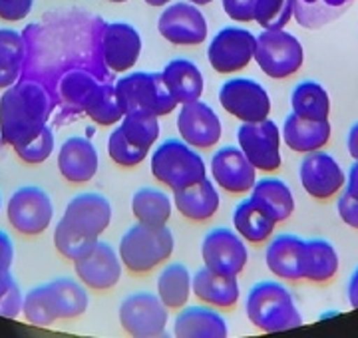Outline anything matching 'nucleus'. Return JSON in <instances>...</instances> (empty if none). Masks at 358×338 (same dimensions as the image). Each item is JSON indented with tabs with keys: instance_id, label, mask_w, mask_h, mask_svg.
<instances>
[{
	"instance_id": "7c9ffc66",
	"label": "nucleus",
	"mask_w": 358,
	"mask_h": 338,
	"mask_svg": "<svg viewBox=\"0 0 358 338\" xmlns=\"http://www.w3.org/2000/svg\"><path fill=\"white\" fill-rule=\"evenodd\" d=\"M84 114L98 126L110 128L120 124L126 116V108L120 98V94L115 90V84L112 82H102L98 84V88L90 94L86 102L82 105Z\"/></svg>"
},
{
	"instance_id": "864d4df0",
	"label": "nucleus",
	"mask_w": 358,
	"mask_h": 338,
	"mask_svg": "<svg viewBox=\"0 0 358 338\" xmlns=\"http://www.w3.org/2000/svg\"><path fill=\"white\" fill-rule=\"evenodd\" d=\"M108 2H128V0H108Z\"/></svg>"
},
{
	"instance_id": "7ed1b4c3",
	"label": "nucleus",
	"mask_w": 358,
	"mask_h": 338,
	"mask_svg": "<svg viewBox=\"0 0 358 338\" xmlns=\"http://www.w3.org/2000/svg\"><path fill=\"white\" fill-rule=\"evenodd\" d=\"M245 312L251 325L263 332H282L303 326V314L291 291L277 281H261L251 286L245 299Z\"/></svg>"
},
{
	"instance_id": "ddd939ff",
	"label": "nucleus",
	"mask_w": 358,
	"mask_h": 338,
	"mask_svg": "<svg viewBox=\"0 0 358 338\" xmlns=\"http://www.w3.org/2000/svg\"><path fill=\"white\" fill-rule=\"evenodd\" d=\"M201 257L209 271L237 277L239 273H243L245 265L249 260V251L245 245V239L237 231L227 227H217L203 237Z\"/></svg>"
},
{
	"instance_id": "6e6552de",
	"label": "nucleus",
	"mask_w": 358,
	"mask_h": 338,
	"mask_svg": "<svg viewBox=\"0 0 358 338\" xmlns=\"http://www.w3.org/2000/svg\"><path fill=\"white\" fill-rule=\"evenodd\" d=\"M6 217L20 235H42L50 227L54 217L52 197L36 185H26L16 189L6 205Z\"/></svg>"
},
{
	"instance_id": "bb28decb",
	"label": "nucleus",
	"mask_w": 358,
	"mask_h": 338,
	"mask_svg": "<svg viewBox=\"0 0 358 338\" xmlns=\"http://www.w3.org/2000/svg\"><path fill=\"white\" fill-rule=\"evenodd\" d=\"M173 335L181 338H225L229 326L219 312L205 307H187L178 314Z\"/></svg>"
},
{
	"instance_id": "a878e982",
	"label": "nucleus",
	"mask_w": 358,
	"mask_h": 338,
	"mask_svg": "<svg viewBox=\"0 0 358 338\" xmlns=\"http://www.w3.org/2000/svg\"><path fill=\"white\" fill-rule=\"evenodd\" d=\"M173 203L178 211L189 221H207L219 209V193L215 183L205 177L192 187L173 191Z\"/></svg>"
},
{
	"instance_id": "39448f33",
	"label": "nucleus",
	"mask_w": 358,
	"mask_h": 338,
	"mask_svg": "<svg viewBox=\"0 0 358 338\" xmlns=\"http://www.w3.org/2000/svg\"><path fill=\"white\" fill-rule=\"evenodd\" d=\"M152 175L171 191L192 187L207 177L203 157L183 140H166L152 156Z\"/></svg>"
},
{
	"instance_id": "4468645a",
	"label": "nucleus",
	"mask_w": 358,
	"mask_h": 338,
	"mask_svg": "<svg viewBox=\"0 0 358 338\" xmlns=\"http://www.w3.org/2000/svg\"><path fill=\"white\" fill-rule=\"evenodd\" d=\"M301 185L317 201H327L338 196L346 185V173L341 163L327 152H310L299 168Z\"/></svg>"
},
{
	"instance_id": "e433bc0d",
	"label": "nucleus",
	"mask_w": 358,
	"mask_h": 338,
	"mask_svg": "<svg viewBox=\"0 0 358 338\" xmlns=\"http://www.w3.org/2000/svg\"><path fill=\"white\" fill-rule=\"evenodd\" d=\"M131 213L143 225H167L171 217V199L154 187H141L131 197Z\"/></svg>"
},
{
	"instance_id": "f704fd0d",
	"label": "nucleus",
	"mask_w": 358,
	"mask_h": 338,
	"mask_svg": "<svg viewBox=\"0 0 358 338\" xmlns=\"http://www.w3.org/2000/svg\"><path fill=\"white\" fill-rule=\"evenodd\" d=\"M355 0H294V20L308 30L327 27L341 18Z\"/></svg>"
},
{
	"instance_id": "b1692460",
	"label": "nucleus",
	"mask_w": 358,
	"mask_h": 338,
	"mask_svg": "<svg viewBox=\"0 0 358 338\" xmlns=\"http://www.w3.org/2000/svg\"><path fill=\"white\" fill-rule=\"evenodd\" d=\"M167 91L178 105L197 102L203 96V74L195 62L187 58H176L162 72Z\"/></svg>"
},
{
	"instance_id": "20e7f679",
	"label": "nucleus",
	"mask_w": 358,
	"mask_h": 338,
	"mask_svg": "<svg viewBox=\"0 0 358 338\" xmlns=\"http://www.w3.org/2000/svg\"><path fill=\"white\" fill-rule=\"evenodd\" d=\"M176 239L167 225H131L124 237L120 239L117 255L122 265L136 274H143L154 271L164 260H167L173 253Z\"/></svg>"
},
{
	"instance_id": "a18cd8bd",
	"label": "nucleus",
	"mask_w": 358,
	"mask_h": 338,
	"mask_svg": "<svg viewBox=\"0 0 358 338\" xmlns=\"http://www.w3.org/2000/svg\"><path fill=\"white\" fill-rule=\"evenodd\" d=\"M34 0H0V18L6 22H20L32 13Z\"/></svg>"
},
{
	"instance_id": "f3484780",
	"label": "nucleus",
	"mask_w": 358,
	"mask_h": 338,
	"mask_svg": "<svg viewBox=\"0 0 358 338\" xmlns=\"http://www.w3.org/2000/svg\"><path fill=\"white\" fill-rule=\"evenodd\" d=\"M179 138L195 149H211L223 133L215 110L201 100L181 105L178 116Z\"/></svg>"
},
{
	"instance_id": "5701e85b",
	"label": "nucleus",
	"mask_w": 358,
	"mask_h": 338,
	"mask_svg": "<svg viewBox=\"0 0 358 338\" xmlns=\"http://www.w3.org/2000/svg\"><path fill=\"white\" fill-rule=\"evenodd\" d=\"M331 131L333 128L329 119L313 122V119L299 117L291 112L285 117L281 140L287 143L289 149H293L296 154H310V152H319L329 143Z\"/></svg>"
},
{
	"instance_id": "c9c22d12",
	"label": "nucleus",
	"mask_w": 358,
	"mask_h": 338,
	"mask_svg": "<svg viewBox=\"0 0 358 338\" xmlns=\"http://www.w3.org/2000/svg\"><path fill=\"white\" fill-rule=\"evenodd\" d=\"M193 277L181 263H171L157 277V297L167 309H183L192 295Z\"/></svg>"
},
{
	"instance_id": "a19ab883",
	"label": "nucleus",
	"mask_w": 358,
	"mask_h": 338,
	"mask_svg": "<svg viewBox=\"0 0 358 338\" xmlns=\"http://www.w3.org/2000/svg\"><path fill=\"white\" fill-rule=\"evenodd\" d=\"M13 149L14 154L20 157L24 163H28V166L44 163L52 156V152H54V133H52V128L46 124L36 138H32L30 142L22 143V145H16Z\"/></svg>"
},
{
	"instance_id": "473e14b6",
	"label": "nucleus",
	"mask_w": 358,
	"mask_h": 338,
	"mask_svg": "<svg viewBox=\"0 0 358 338\" xmlns=\"http://www.w3.org/2000/svg\"><path fill=\"white\" fill-rule=\"evenodd\" d=\"M291 110L293 114L313 122H322L331 116V98L327 88L315 82L305 80L299 86H294L291 94Z\"/></svg>"
},
{
	"instance_id": "cd10ccee",
	"label": "nucleus",
	"mask_w": 358,
	"mask_h": 338,
	"mask_svg": "<svg viewBox=\"0 0 358 338\" xmlns=\"http://www.w3.org/2000/svg\"><path fill=\"white\" fill-rule=\"evenodd\" d=\"M46 295L56 321L76 318L88 309V293L84 285H80L74 279L60 277L46 283Z\"/></svg>"
},
{
	"instance_id": "2eb2a0df",
	"label": "nucleus",
	"mask_w": 358,
	"mask_h": 338,
	"mask_svg": "<svg viewBox=\"0 0 358 338\" xmlns=\"http://www.w3.org/2000/svg\"><path fill=\"white\" fill-rule=\"evenodd\" d=\"M157 32L173 46H197L207 38L203 13L187 0L167 6L157 18Z\"/></svg>"
},
{
	"instance_id": "c85d7f7f",
	"label": "nucleus",
	"mask_w": 358,
	"mask_h": 338,
	"mask_svg": "<svg viewBox=\"0 0 358 338\" xmlns=\"http://www.w3.org/2000/svg\"><path fill=\"white\" fill-rule=\"evenodd\" d=\"M251 199L267 213L275 223L287 221L294 213V196L291 187L282 179L265 177L251 189Z\"/></svg>"
},
{
	"instance_id": "58836bf2",
	"label": "nucleus",
	"mask_w": 358,
	"mask_h": 338,
	"mask_svg": "<svg viewBox=\"0 0 358 338\" xmlns=\"http://www.w3.org/2000/svg\"><path fill=\"white\" fill-rule=\"evenodd\" d=\"M108 156L114 161L115 166H122V168H136L140 166L141 161L148 157L145 149L136 147L134 143L128 142V138L124 135L122 128L117 126L110 138H108Z\"/></svg>"
},
{
	"instance_id": "0eeeda50",
	"label": "nucleus",
	"mask_w": 358,
	"mask_h": 338,
	"mask_svg": "<svg viewBox=\"0 0 358 338\" xmlns=\"http://www.w3.org/2000/svg\"><path fill=\"white\" fill-rule=\"evenodd\" d=\"M126 114L129 112H150L157 117L171 114L178 104L167 91L164 76L157 72H131L115 82Z\"/></svg>"
},
{
	"instance_id": "ea45409f",
	"label": "nucleus",
	"mask_w": 358,
	"mask_h": 338,
	"mask_svg": "<svg viewBox=\"0 0 358 338\" xmlns=\"http://www.w3.org/2000/svg\"><path fill=\"white\" fill-rule=\"evenodd\" d=\"M22 314L30 325L50 326L56 323L50 309V300L46 295V285L34 286L24 295V304H22Z\"/></svg>"
},
{
	"instance_id": "dca6fc26",
	"label": "nucleus",
	"mask_w": 358,
	"mask_h": 338,
	"mask_svg": "<svg viewBox=\"0 0 358 338\" xmlns=\"http://www.w3.org/2000/svg\"><path fill=\"white\" fill-rule=\"evenodd\" d=\"M100 52L103 64L112 74L128 72L140 60V32L128 22H103Z\"/></svg>"
},
{
	"instance_id": "5fc2aeb1",
	"label": "nucleus",
	"mask_w": 358,
	"mask_h": 338,
	"mask_svg": "<svg viewBox=\"0 0 358 338\" xmlns=\"http://www.w3.org/2000/svg\"><path fill=\"white\" fill-rule=\"evenodd\" d=\"M0 209H2V197H0Z\"/></svg>"
},
{
	"instance_id": "79ce46f5",
	"label": "nucleus",
	"mask_w": 358,
	"mask_h": 338,
	"mask_svg": "<svg viewBox=\"0 0 358 338\" xmlns=\"http://www.w3.org/2000/svg\"><path fill=\"white\" fill-rule=\"evenodd\" d=\"M14 260V243L10 235L0 229V295L6 293V288L14 283V277L10 274Z\"/></svg>"
},
{
	"instance_id": "8fccbe9b",
	"label": "nucleus",
	"mask_w": 358,
	"mask_h": 338,
	"mask_svg": "<svg viewBox=\"0 0 358 338\" xmlns=\"http://www.w3.org/2000/svg\"><path fill=\"white\" fill-rule=\"evenodd\" d=\"M346 145H348V154H350V157H352L355 161H358V122L350 128V131H348Z\"/></svg>"
},
{
	"instance_id": "f03ea898",
	"label": "nucleus",
	"mask_w": 358,
	"mask_h": 338,
	"mask_svg": "<svg viewBox=\"0 0 358 338\" xmlns=\"http://www.w3.org/2000/svg\"><path fill=\"white\" fill-rule=\"evenodd\" d=\"M112 203L102 193H80L64 209L54 229V245L64 259L78 260L92 253L100 235L110 227Z\"/></svg>"
},
{
	"instance_id": "412c9836",
	"label": "nucleus",
	"mask_w": 358,
	"mask_h": 338,
	"mask_svg": "<svg viewBox=\"0 0 358 338\" xmlns=\"http://www.w3.org/2000/svg\"><path fill=\"white\" fill-rule=\"evenodd\" d=\"M303 253H305V239L291 233H281L268 243L265 251V263L268 271L282 281H301Z\"/></svg>"
},
{
	"instance_id": "393cba45",
	"label": "nucleus",
	"mask_w": 358,
	"mask_h": 338,
	"mask_svg": "<svg viewBox=\"0 0 358 338\" xmlns=\"http://www.w3.org/2000/svg\"><path fill=\"white\" fill-rule=\"evenodd\" d=\"M192 293H195V297L199 300L217 309H233L241 297L237 277L213 273L207 267L199 269L193 277Z\"/></svg>"
},
{
	"instance_id": "f8f14e48",
	"label": "nucleus",
	"mask_w": 358,
	"mask_h": 338,
	"mask_svg": "<svg viewBox=\"0 0 358 338\" xmlns=\"http://www.w3.org/2000/svg\"><path fill=\"white\" fill-rule=\"evenodd\" d=\"M219 104L241 124L263 122L271 114V98L267 90L251 78L227 80L219 88Z\"/></svg>"
},
{
	"instance_id": "4c0bfd02",
	"label": "nucleus",
	"mask_w": 358,
	"mask_h": 338,
	"mask_svg": "<svg viewBox=\"0 0 358 338\" xmlns=\"http://www.w3.org/2000/svg\"><path fill=\"white\" fill-rule=\"evenodd\" d=\"M120 128L129 143L150 152L159 138V119L150 112H129L120 122Z\"/></svg>"
},
{
	"instance_id": "4be33fe9",
	"label": "nucleus",
	"mask_w": 358,
	"mask_h": 338,
	"mask_svg": "<svg viewBox=\"0 0 358 338\" xmlns=\"http://www.w3.org/2000/svg\"><path fill=\"white\" fill-rule=\"evenodd\" d=\"M110 76L112 72H103L94 66H74L56 78L54 90L66 105L82 110L86 98L98 88V84L110 82Z\"/></svg>"
},
{
	"instance_id": "9b49d317",
	"label": "nucleus",
	"mask_w": 358,
	"mask_h": 338,
	"mask_svg": "<svg viewBox=\"0 0 358 338\" xmlns=\"http://www.w3.org/2000/svg\"><path fill=\"white\" fill-rule=\"evenodd\" d=\"M237 142L245 157L259 171L271 173L281 168V130L273 119L267 117L255 124H241Z\"/></svg>"
},
{
	"instance_id": "603ef678",
	"label": "nucleus",
	"mask_w": 358,
	"mask_h": 338,
	"mask_svg": "<svg viewBox=\"0 0 358 338\" xmlns=\"http://www.w3.org/2000/svg\"><path fill=\"white\" fill-rule=\"evenodd\" d=\"M187 2H192L195 6H205V4H211L213 0H187Z\"/></svg>"
},
{
	"instance_id": "3c124183",
	"label": "nucleus",
	"mask_w": 358,
	"mask_h": 338,
	"mask_svg": "<svg viewBox=\"0 0 358 338\" xmlns=\"http://www.w3.org/2000/svg\"><path fill=\"white\" fill-rule=\"evenodd\" d=\"M148 6H166V4H169L171 0H143Z\"/></svg>"
},
{
	"instance_id": "c03bdc74",
	"label": "nucleus",
	"mask_w": 358,
	"mask_h": 338,
	"mask_svg": "<svg viewBox=\"0 0 358 338\" xmlns=\"http://www.w3.org/2000/svg\"><path fill=\"white\" fill-rule=\"evenodd\" d=\"M223 10L235 22H255L257 0H221Z\"/></svg>"
},
{
	"instance_id": "37998d69",
	"label": "nucleus",
	"mask_w": 358,
	"mask_h": 338,
	"mask_svg": "<svg viewBox=\"0 0 358 338\" xmlns=\"http://www.w3.org/2000/svg\"><path fill=\"white\" fill-rule=\"evenodd\" d=\"M24 295L20 293V286L14 281L13 285L6 288V293L0 295V316L4 318H16L22 312Z\"/></svg>"
},
{
	"instance_id": "423d86ee",
	"label": "nucleus",
	"mask_w": 358,
	"mask_h": 338,
	"mask_svg": "<svg viewBox=\"0 0 358 338\" xmlns=\"http://www.w3.org/2000/svg\"><path fill=\"white\" fill-rule=\"evenodd\" d=\"M261 72L273 80L291 78L305 62V48L294 34L282 30H263L257 36L255 58Z\"/></svg>"
},
{
	"instance_id": "72a5a7b5",
	"label": "nucleus",
	"mask_w": 358,
	"mask_h": 338,
	"mask_svg": "<svg viewBox=\"0 0 358 338\" xmlns=\"http://www.w3.org/2000/svg\"><path fill=\"white\" fill-rule=\"evenodd\" d=\"M24 36L13 28L0 30V90L16 84L24 70Z\"/></svg>"
},
{
	"instance_id": "49530a36",
	"label": "nucleus",
	"mask_w": 358,
	"mask_h": 338,
	"mask_svg": "<svg viewBox=\"0 0 358 338\" xmlns=\"http://www.w3.org/2000/svg\"><path fill=\"white\" fill-rule=\"evenodd\" d=\"M336 211H338V217L352 229H358V201L355 197H350L348 193H343L338 197V203H336Z\"/></svg>"
},
{
	"instance_id": "a211bd4d",
	"label": "nucleus",
	"mask_w": 358,
	"mask_h": 338,
	"mask_svg": "<svg viewBox=\"0 0 358 338\" xmlns=\"http://www.w3.org/2000/svg\"><path fill=\"white\" fill-rule=\"evenodd\" d=\"M211 175L217 187L233 196H243L257 183V169L245 157L241 147L227 145L211 157Z\"/></svg>"
},
{
	"instance_id": "c756f323",
	"label": "nucleus",
	"mask_w": 358,
	"mask_h": 338,
	"mask_svg": "<svg viewBox=\"0 0 358 338\" xmlns=\"http://www.w3.org/2000/svg\"><path fill=\"white\" fill-rule=\"evenodd\" d=\"M338 273V253L327 239H308L303 253V279L310 283H329Z\"/></svg>"
},
{
	"instance_id": "aec40b11",
	"label": "nucleus",
	"mask_w": 358,
	"mask_h": 338,
	"mask_svg": "<svg viewBox=\"0 0 358 338\" xmlns=\"http://www.w3.org/2000/svg\"><path fill=\"white\" fill-rule=\"evenodd\" d=\"M100 168L98 149L88 138H68L58 149V169L68 183L82 185L94 179Z\"/></svg>"
},
{
	"instance_id": "09e8293b",
	"label": "nucleus",
	"mask_w": 358,
	"mask_h": 338,
	"mask_svg": "<svg viewBox=\"0 0 358 338\" xmlns=\"http://www.w3.org/2000/svg\"><path fill=\"white\" fill-rule=\"evenodd\" d=\"M346 295H348V304H350L352 309H358V267L352 271V274H350Z\"/></svg>"
},
{
	"instance_id": "9d476101",
	"label": "nucleus",
	"mask_w": 358,
	"mask_h": 338,
	"mask_svg": "<svg viewBox=\"0 0 358 338\" xmlns=\"http://www.w3.org/2000/svg\"><path fill=\"white\" fill-rule=\"evenodd\" d=\"M257 36L239 27H225L211 38L207 60L217 74H235L245 70L255 58Z\"/></svg>"
},
{
	"instance_id": "1a4fd4ad",
	"label": "nucleus",
	"mask_w": 358,
	"mask_h": 338,
	"mask_svg": "<svg viewBox=\"0 0 358 338\" xmlns=\"http://www.w3.org/2000/svg\"><path fill=\"white\" fill-rule=\"evenodd\" d=\"M169 309L154 293H134L120 304V325L131 337H164L169 321Z\"/></svg>"
},
{
	"instance_id": "6ab92c4d",
	"label": "nucleus",
	"mask_w": 358,
	"mask_h": 338,
	"mask_svg": "<svg viewBox=\"0 0 358 338\" xmlns=\"http://www.w3.org/2000/svg\"><path fill=\"white\" fill-rule=\"evenodd\" d=\"M122 259L115 253V249L106 243L98 241L92 253L74 260V271L82 285L88 286L92 291H110L114 288L122 279Z\"/></svg>"
},
{
	"instance_id": "de8ad7c7",
	"label": "nucleus",
	"mask_w": 358,
	"mask_h": 338,
	"mask_svg": "<svg viewBox=\"0 0 358 338\" xmlns=\"http://www.w3.org/2000/svg\"><path fill=\"white\" fill-rule=\"evenodd\" d=\"M346 193L350 197H355L358 201V161H355L348 173H346V185H345Z\"/></svg>"
},
{
	"instance_id": "2f4dec72",
	"label": "nucleus",
	"mask_w": 358,
	"mask_h": 338,
	"mask_svg": "<svg viewBox=\"0 0 358 338\" xmlns=\"http://www.w3.org/2000/svg\"><path fill=\"white\" fill-rule=\"evenodd\" d=\"M275 225L277 223L273 221L251 197L241 201L233 211V227L247 243L261 245L268 241L275 231Z\"/></svg>"
},
{
	"instance_id": "f257e3e1",
	"label": "nucleus",
	"mask_w": 358,
	"mask_h": 338,
	"mask_svg": "<svg viewBox=\"0 0 358 338\" xmlns=\"http://www.w3.org/2000/svg\"><path fill=\"white\" fill-rule=\"evenodd\" d=\"M56 94L38 78L20 76L0 96V140L8 145H22L36 138L48 124Z\"/></svg>"
}]
</instances>
